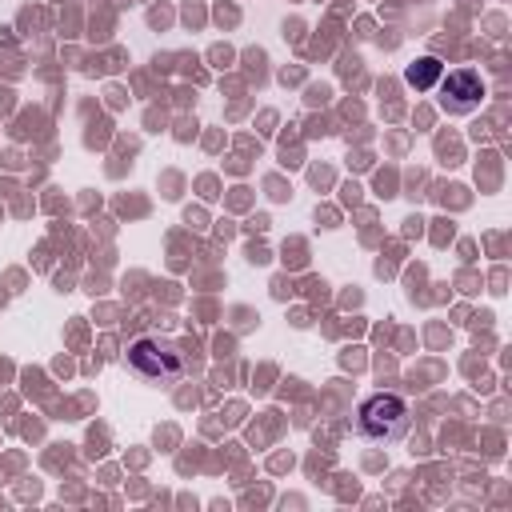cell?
<instances>
[{"label": "cell", "mask_w": 512, "mask_h": 512, "mask_svg": "<svg viewBox=\"0 0 512 512\" xmlns=\"http://www.w3.org/2000/svg\"><path fill=\"white\" fill-rule=\"evenodd\" d=\"M356 428H360V436H368V440L392 444V440H400V436L408 432V404H404L400 396H392V392H376V396H368V400L360 404Z\"/></svg>", "instance_id": "cell-1"}, {"label": "cell", "mask_w": 512, "mask_h": 512, "mask_svg": "<svg viewBox=\"0 0 512 512\" xmlns=\"http://www.w3.org/2000/svg\"><path fill=\"white\" fill-rule=\"evenodd\" d=\"M124 364L140 380H152V384H164V380H176L180 376V352L172 344H160V340H136L124 352Z\"/></svg>", "instance_id": "cell-2"}, {"label": "cell", "mask_w": 512, "mask_h": 512, "mask_svg": "<svg viewBox=\"0 0 512 512\" xmlns=\"http://www.w3.org/2000/svg\"><path fill=\"white\" fill-rule=\"evenodd\" d=\"M480 100H484V84H480V76H476L472 68H456V72L444 76V84H440V104H444V112L464 116V112H472Z\"/></svg>", "instance_id": "cell-3"}, {"label": "cell", "mask_w": 512, "mask_h": 512, "mask_svg": "<svg viewBox=\"0 0 512 512\" xmlns=\"http://www.w3.org/2000/svg\"><path fill=\"white\" fill-rule=\"evenodd\" d=\"M440 72H444V64L432 60V56H424V60H416V64L408 68V84H412L416 92H428V88L440 80Z\"/></svg>", "instance_id": "cell-4"}]
</instances>
